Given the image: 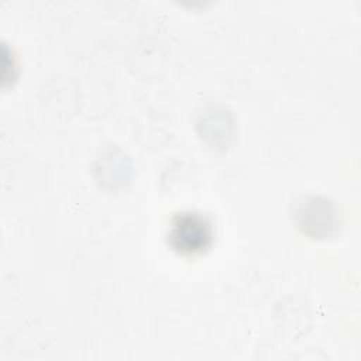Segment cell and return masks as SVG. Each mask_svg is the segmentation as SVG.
<instances>
[{"label":"cell","instance_id":"cell-1","mask_svg":"<svg viewBox=\"0 0 361 361\" xmlns=\"http://www.w3.org/2000/svg\"><path fill=\"white\" fill-rule=\"evenodd\" d=\"M214 228L212 220L195 210L178 213L172 217L166 240L168 245L180 255H199L213 243Z\"/></svg>","mask_w":361,"mask_h":361}]
</instances>
